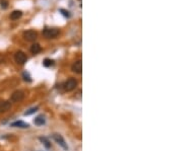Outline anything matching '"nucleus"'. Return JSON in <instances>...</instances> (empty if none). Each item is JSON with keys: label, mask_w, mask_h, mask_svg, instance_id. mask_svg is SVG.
<instances>
[{"label": "nucleus", "mask_w": 183, "mask_h": 151, "mask_svg": "<svg viewBox=\"0 0 183 151\" xmlns=\"http://www.w3.org/2000/svg\"><path fill=\"white\" fill-rule=\"evenodd\" d=\"M38 109L39 107H32V109H30L29 111H27L26 113H24V116H30V115H32V114H34V113H36L37 111H38Z\"/></svg>", "instance_id": "15"}, {"label": "nucleus", "mask_w": 183, "mask_h": 151, "mask_svg": "<svg viewBox=\"0 0 183 151\" xmlns=\"http://www.w3.org/2000/svg\"><path fill=\"white\" fill-rule=\"evenodd\" d=\"M10 126L14 128H20V129H27V128L30 127V125L24 123V121H15V122L11 123Z\"/></svg>", "instance_id": "9"}, {"label": "nucleus", "mask_w": 183, "mask_h": 151, "mask_svg": "<svg viewBox=\"0 0 183 151\" xmlns=\"http://www.w3.org/2000/svg\"><path fill=\"white\" fill-rule=\"evenodd\" d=\"M59 35V29L55 27H45L43 31V36L46 39H55Z\"/></svg>", "instance_id": "1"}, {"label": "nucleus", "mask_w": 183, "mask_h": 151, "mask_svg": "<svg viewBox=\"0 0 183 151\" xmlns=\"http://www.w3.org/2000/svg\"><path fill=\"white\" fill-rule=\"evenodd\" d=\"M39 139H40V141L42 142V144L45 146L46 148H48V149H49V148H51V143H50V141L48 140L46 137H40Z\"/></svg>", "instance_id": "13"}, {"label": "nucleus", "mask_w": 183, "mask_h": 151, "mask_svg": "<svg viewBox=\"0 0 183 151\" xmlns=\"http://www.w3.org/2000/svg\"><path fill=\"white\" fill-rule=\"evenodd\" d=\"M0 6H1V8L6 9L8 7V2L6 0H0Z\"/></svg>", "instance_id": "17"}, {"label": "nucleus", "mask_w": 183, "mask_h": 151, "mask_svg": "<svg viewBox=\"0 0 183 151\" xmlns=\"http://www.w3.org/2000/svg\"><path fill=\"white\" fill-rule=\"evenodd\" d=\"M22 76H24V79L26 80V81H29V82H31V81H32L31 77H30V75H29V73H27V72H24Z\"/></svg>", "instance_id": "18"}, {"label": "nucleus", "mask_w": 183, "mask_h": 151, "mask_svg": "<svg viewBox=\"0 0 183 151\" xmlns=\"http://www.w3.org/2000/svg\"><path fill=\"white\" fill-rule=\"evenodd\" d=\"M41 50H42V48H41V46L39 44H37V43H35V44H33L31 46V52L33 54H39L41 52Z\"/></svg>", "instance_id": "11"}, {"label": "nucleus", "mask_w": 183, "mask_h": 151, "mask_svg": "<svg viewBox=\"0 0 183 151\" xmlns=\"http://www.w3.org/2000/svg\"><path fill=\"white\" fill-rule=\"evenodd\" d=\"M59 11H60L61 13H62V15L64 17H67V18H69L70 17V12L68 10H66V9H63V8H61V9H59Z\"/></svg>", "instance_id": "16"}, {"label": "nucleus", "mask_w": 183, "mask_h": 151, "mask_svg": "<svg viewBox=\"0 0 183 151\" xmlns=\"http://www.w3.org/2000/svg\"><path fill=\"white\" fill-rule=\"evenodd\" d=\"M71 70L73 72L77 73V74H81V71H82V62H81V60L75 61V62L73 63L72 67H71Z\"/></svg>", "instance_id": "8"}, {"label": "nucleus", "mask_w": 183, "mask_h": 151, "mask_svg": "<svg viewBox=\"0 0 183 151\" xmlns=\"http://www.w3.org/2000/svg\"><path fill=\"white\" fill-rule=\"evenodd\" d=\"M37 36H38V34H37V31H33V29H30V31H27L24 33V40L29 41V42H34L37 39Z\"/></svg>", "instance_id": "6"}, {"label": "nucleus", "mask_w": 183, "mask_h": 151, "mask_svg": "<svg viewBox=\"0 0 183 151\" xmlns=\"http://www.w3.org/2000/svg\"><path fill=\"white\" fill-rule=\"evenodd\" d=\"M53 139L55 140V142L58 144V145H60L61 147L63 148V149H65V150L68 149L67 144H66L65 140H64V138H63L62 136H61L60 134H53Z\"/></svg>", "instance_id": "5"}, {"label": "nucleus", "mask_w": 183, "mask_h": 151, "mask_svg": "<svg viewBox=\"0 0 183 151\" xmlns=\"http://www.w3.org/2000/svg\"><path fill=\"white\" fill-rule=\"evenodd\" d=\"M11 109L10 102L7 100H0V113H6Z\"/></svg>", "instance_id": "7"}, {"label": "nucleus", "mask_w": 183, "mask_h": 151, "mask_svg": "<svg viewBox=\"0 0 183 151\" xmlns=\"http://www.w3.org/2000/svg\"><path fill=\"white\" fill-rule=\"evenodd\" d=\"M43 65L45 66V67H50V66L54 65V61L51 60V59H45L44 61H43Z\"/></svg>", "instance_id": "14"}, {"label": "nucleus", "mask_w": 183, "mask_h": 151, "mask_svg": "<svg viewBox=\"0 0 183 151\" xmlns=\"http://www.w3.org/2000/svg\"><path fill=\"white\" fill-rule=\"evenodd\" d=\"M26 97V94H24V92L22 90H17L14 91V92L11 94L10 97V100L9 102H20L22 99Z\"/></svg>", "instance_id": "2"}, {"label": "nucleus", "mask_w": 183, "mask_h": 151, "mask_svg": "<svg viewBox=\"0 0 183 151\" xmlns=\"http://www.w3.org/2000/svg\"><path fill=\"white\" fill-rule=\"evenodd\" d=\"M14 60H15V62L17 64H19V65H24V64L27 62V57L22 51H17V53L14 54Z\"/></svg>", "instance_id": "4"}, {"label": "nucleus", "mask_w": 183, "mask_h": 151, "mask_svg": "<svg viewBox=\"0 0 183 151\" xmlns=\"http://www.w3.org/2000/svg\"><path fill=\"white\" fill-rule=\"evenodd\" d=\"M34 123L37 126H43L46 123V119L44 116H38L37 118L34 120Z\"/></svg>", "instance_id": "10"}, {"label": "nucleus", "mask_w": 183, "mask_h": 151, "mask_svg": "<svg viewBox=\"0 0 183 151\" xmlns=\"http://www.w3.org/2000/svg\"><path fill=\"white\" fill-rule=\"evenodd\" d=\"M22 12L20 10H14L10 14V18L12 20H15V19H18V18L22 17Z\"/></svg>", "instance_id": "12"}, {"label": "nucleus", "mask_w": 183, "mask_h": 151, "mask_svg": "<svg viewBox=\"0 0 183 151\" xmlns=\"http://www.w3.org/2000/svg\"><path fill=\"white\" fill-rule=\"evenodd\" d=\"M76 86H77V80L75 78H72V77L66 80L63 84V87L66 91H71L76 87Z\"/></svg>", "instance_id": "3"}]
</instances>
